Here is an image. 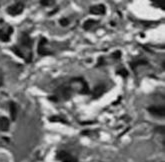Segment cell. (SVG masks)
Listing matches in <instances>:
<instances>
[{
    "mask_svg": "<svg viewBox=\"0 0 165 162\" xmlns=\"http://www.w3.org/2000/svg\"><path fill=\"white\" fill-rule=\"evenodd\" d=\"M23 9H24V3L23 2H16L15 4L9 6L6 11L11 16H16L23 11Z\"/></svg>",
    "mask_w": 165,
    "mask_h": 162,
    "instance_id": "obj_1",
    "label": "cell"
},
{
    "mask_svg": "<svg viewBox=\"0 0 165 162\" xmlns=\"http://www.w3.org/2000/svg\"><path fill=\"white\" fill-rule=\"evenodd\" d=\"M57 158L61 162H77V159L74 156H72L70 153L64 150H61L57 153Z\"/></svg>",
    "mask_w": 165,
    "mask_h": 162,
    "instance_id": "obj_2",
    "label": "cell"
},
{
    "mask_svg": "<svg viewBox=\"0 0 165 162\" xmlns=\"http://www.w3.org/2000/svg\"><path fill=\"white\" fill-rule=\"evenodd\" d=\"M148 112L156 117H164L165 115L164 106H160V105H153L148 107Z\"/></svg>",
    "mask_w": 165,
    "mask_h": 162,
    "instance_id": "obj_3",
    "label": "cell"
},
{
    "mask_svg": "<svg viewBox=\"0 0 165 162\" xmlns=\"http://www.w3.org/2000/svg\"><path fill=\"white\" fill-rule=\"evenodd\" d=\"M57 95L60 96L62 99H64V100H67V99L70 98V96H71V88L68 87V86H61V87H59L58 89H57Z\"/></svg>",
    "mask_w": 165,
    "mask_h": 162,
    "instance_id": "obj_4",
    "label": "cell"
},
{
    "mask_svg": "<svg viewBox=\"0 0 165 162\" xmlns=\"http://www.w3.org/2000/svg\"><path fill=\"white\" fill-rule=\"evenodd\" d=\"M13 32V29L11 26L7 27V30L0 29V40L3 41V42H8L10 41V35Z\"/></svg>",
    "mask_w": 165,
    "mask_h": 162,
    "instance_id": "obj_5",
    "label": "cell"
},
{
    "mask_svg": "<svg viewBox=\"0 0 165 162\" xmlns=\"http://www.w3.org/2000/svg\"><path fill=\"white\" fill-rule=\"evenodd\" d=\"M20 44L27 49H30L32 47V40L27 33H22L21 37H20Z\"/></svg>",
    "mask_w": 165,
    "mask_h": 162,
    "instance_id": "obj_6",
    "label": "cell"
},
{
    "mask_svg": "<svg viewBox=\"0 0 165 162\" xmlns=\"http://www.w3.org/2000/svg\"><path fill=\"white\" fill-rule=\"evenodd\" d=\"M46 44H47V39L42 37L40 39V42H39V46H38V53L40 55H48V54H50V52L46 49Z\"/></svg>",
    "mask_w": 165,
    "mask_h": 162,
    "instance_id": "obj_7",
    "label": "cell"
},
{
    "mask_svg": "<svg viewBox=\"0 0 165 162\" xmlns=\"http://www.w3.org/2000/svg\"><path fill=\"white\" fill-rule=\"evenodd\" d=\"M91 14H95V15H100V14H104L106 11V8L104 5L102 4H98V5H94V6H91L90 9H89Z\"/></svg>",
    "mask_w": 165,
    "mask_h": 162,
    "instance_id": "obj_8",
    "label": "cell"
},
{
    "mask_svg": "<svg viewBox=\"0 0 165 162\" xmlns=\"http://www.w3.org/2000/svg\"><path fill=\"white\" fill-rule=\"evenodd\" d=\"M104 92H105V84H98L94 88V90L92 92V96H93V98H99L103 95Z\"/></svg>",
    "mask_w": 165,
    "mask_h": 162,
    "instance_id": "obj_9",
    "label": "cell"
},
{
    "mask_svg": "<svg viewBox=\"0 0 165 162\" xmlns=\"http://www.w3.org/2000/svg\"><path fill=\"white\" fill-rule=\"evenodd\" d=\"M10 127V122L8 118H6V117L2 116L0 117V130H2V131H7V130L9 129Z\"/></svg>",
    "mask_w": 165,
    "mask_h": 162,
    "instance_id": "obj_10",
    "label": "cell"
},
{
    "mask_svg": "<svg viewBox=\"0 0 165 162\" xmlns=\"http://www.w3.org/2000/svg\"><path fill=\"white\" fill-rule=\"evenodd\" d=\"M9 108H10V115H11V119L14 121L15 119H16V116H17V106L15 102H11L9 103Z\"/></svg>",
    "mask_w": 165,
    "mask_h": 162,
    "instance_id": "obj_11",
    "label": "cell"
},
{
    "mask_svg": "<svg viewBox=\"0 0 165 162\" xmlns=\"http://www.w3.org/2000/svg\"><path fill=\"white\" fill-rule=\"evenodd\" d=\"M96 22L95 20H87L85 23H84V25H83V27L85 28V29H90L91 27L94 25V24H96Z\"/></svg>",
    "mask_w": 165,
    "mask_h": 162,
    "instance_id": "obj_12",
    "label": "cell"
},
{
    "mask_svg": "<svg viewBox=\"0 0 165 162\" xmlns=\"http://www.w3.org/2000/svg\"><path fill=\"white\" fill-rule=\"evenodd\" d=\"M117 74H120V75H121V76H123V77H127V76H128V71H127L126 69L121 68L120 70H118V71H117Z\"/></svg>",
    "mask_w": 165,
    "mask_h": 162,
    "instance_id": "obj_13",
    "label": "cell"
},
{
    "mask_svg": "<svg viewBox=\"0 0 165 162\" xmlns=\"http://www.w3.org/2000/svg\"><path fill=\"white\" fill-rule=\"evenodd\" d=\"M49 120H50V121H55V122H63V123H66V121H65V120H63V119H61L59 116H53V117H52V118H50Z\"/></svg>",
    "mask_w": 165,
    "mask_h": 162,
    "instance_id": "obj_14",
    "label": "cell"
},
{
    "mask_svg": "<svg viewBox=\"0 0 165 162\" xmlns=\"http://www.w3.org/2000/svg\"><path fill=\"white\" fill-rule=\"evenodd\" d=\"M53 3H54V2L50 1V0H41V1H40V4L43 5V6H48V5L53 4Z\"/></svg>",
    "mask_w": 165,
    "mask_h": 162,
    "instance_id": "obj_15",
    "label": "cell"
},
{
    "mask_svg": "<svg viewBox=\"0 0 165 162\" xmlns=\"http://www.w3.org/2000/svg\"><path fill=\"white\" fill-rule=\"evenodd\" d=\"M60 24L62 26H67L69 24V20L67 18H62V19H60Z\"/></svg>",
    "mask_w": 165,
    "mask_h": 162,
    "instance_id": "obj_16",
    "label": "cell"
},
{
    "mask_svg": "<svg viewBox=\"0 0 165 162\" xmlns=\"http://www.w3.org/2000/svg\"><path fill=\"white\" fill-rule=\"evenodd\" d=\"M112 57H114V58H120L121 57V52L120 51H115L113 54H112Z\"/></svg>",
    "mask_w": 165,
    "mask_h": 162,
    "instance_id": "obj_17",
    "label": "cell"
},
{
    "mask_svg": "<svg viewBox=\"0 0 165 162\" xmlns=\"http://www.w3.org/2000/svg\"><path fill=\"white\" fill-rule=\"evenodd\" d=\"M3 85V74H2L1 70H0V87Z\"/></svg>",
    "mask_w": 165,
    "mask_h": 162,
    "instance_id": "obj_18",
    "label": "cell"
},
{
    "mask_svg": "<svg viewBox=\"0 0 165 162\" xmlns=\"http://www.w3.org/2000/svg\"><path fill=\"white\" fill-rule=\"evenodd\" d=\"M49 99L53 101V102H57V101H58V97H57L56 95H55V96H50V97H49Z\"/></svg>",
    "mask_w": 165,
    "mask_h": 162,
    "instance_id": "obj_19",
    "label": "cell"
}]
</instances>
